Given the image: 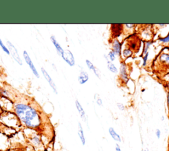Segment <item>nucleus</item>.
<instances>
[{
  "label": "nucleus",
  "instance_id": "4468645a",
  "mask_svg": "<svg viewBox=\"0 0 169 151\" xmlns=\"http://www.w3.org/2000/svg\"><path fill=\"white\" fill-rule=\"evenodd\" d=\"M86 63H87V66L89 67L91 70H93V72H95L96 76H97L98 78H100V75H99V74H98V73L97 72V70L96 69V68H95L94 66H93V64L91 63V62L89 61V60H86Z\"/></svg>",
  "mask_w": 169,
  "mask_h": 151
},
{
  "label": "nucleus",
  "instance_id": "ddd939ff",
  "mask_svg": "<svg viewBox=\"0 0 169 151\" xmlns=\"http://www.w3.org/2000/svg\"><path fill=\"white\" fill-rule=\"evenodd\" d=\"M105 58H106V60L107 61L108 69L110 70L112 72H114V73H116V72H118V70H117L116 67L114 66V65L112 63V62H110V61H109V60L108 59L107 57H106V55H105Z\"/></svg>",
  "mask_w": 169,
  "mask_h": 151
},
{
  "label": "nucleus",
  "instance_id": "7ed1b4c3",
  "mask_svg": "<svg viewBox=\"0 0 169 151\" xmlns=\"http://www.w3.org/2000/svg\"><path fill=\"white\" fill-rule=\"evenodd\" d=\"M23 57H24V59L25 60L26 62H27V64L28 65V66H29L30 69H31V70H32V72H33V74H35V76L36 77H37L39 78H40V75H39L38 72L37 71V70L36 69V68L35 66V65H34L33 61H31V59L30 58L29 55H28V54L27 52V51H23Z\"/></svg>",
  "mask_w": 169,
  "mask_h": 151
},
{
  "label": "nucleus",
  "instance_id": "f3484780",
  "mask_svg": "<svg viewBox=\"0 0 169 151\" xmlns=\"http://www.w3.org/2000/svg\"><path fill=\"white\" fill-rule=\"evenodd\" d=\"M151 42H147L145 43V49H144V54H146L147 53V50L148 49H149V47L150 45H151Z\"/></svg>",
  "mask_w": 169,
  "mask_h": 151
},
{
  "label": "nucleus",
  "instance_id": "b1692460",
  "mask_svg": "<svg viewBox=\"0 0 169 151\" xmlns=\"http://www.w3.org/2000/svg\"><path fill=\"white\" fill-rule=\"evenodd\" d=\"M148 53H146V55H145V56L144 57V66H145V64H146V62H147V57H148Z\"/></svg>",
  "mask_w": 169,
  "mask_h": 151
},
{
  "label": "nucleus",
  "instance_id": "6e6552de",
  "mask_svg": "<svg viewBox=\"0 0 169 151\" xmlns=\"http://www.w3.org/2000/svg\"><path fill=\"white\" fill-rule=\"evenodd\" d=\"M108 132L114 140H115L116 141H118V142L122 141L120 136V135L115 131V130L114 129L113 127H110L108 129Z\"/></svg>",
  "mask_w": 169,
  "mask_h": 151
},
{
  "label": "nucleus",
  "instance_id": "412c9836",
  "mask_svg": "<svg viewBox=\"0 0 169 151\" xmlns=\"http://www.w3.org/2000/svg\"><path fill=\"white\" fill-rule=\"evenodd\" d=\"M117 106H118V108H119L120 110H125L124 106L123 105H122V103H117Z\"/></svg>",
  "mask_w": 169,
  "mask_h": 151
},
{
  "label": "nucleus",
  "instance_id": "f03ea898",
  "mask_svg": "<svg viewBox=\"0 0 169 151\" xmlns=\"http://www.w3.org/2000/svg\"><path fill=\"white\" fill-rule=\"evenodd\" d=\"M7 46H8V49L9 51V53H11L12 57H13L15 61H16L19 65L23 64V62L21 59L19 53H18L17 49L15 48V45L10 41H7Z\"/></svg>",
  "mask_w": 169,
  "mask_h": 151
},
{
  "label": "nucleus",
  "instance_id": "6ab92c4d",
  "mask_svg": "<svg viewBox=\"0 0 169 151\" xmlns=\"http://www.w3.org/2000/svg\"><path fill=\"white\" fill-rule=\"evenodd\" d=\"M132 51L129 50V49H126V50L124 51V55L126 57H128L131 55Z\"/></svg>",
  "mask_w": 169,
  "mask_h": 151
},
{
  "label": "nucleus",
  "instance_id": "f8f14e48",
  "mask_svg": "<svg viewBox=\"0 0 169 151\" xmlns=\"http://www.w3.org/2000/svg\"><path fill=\"white\" fill-rule=\"evenodd\" d=\"M120 71H121V75L122 76V78L126 80V82L128 81V78H127V72H126V65L124 64H122L121 68H120Z\"/></svg>",
  "mask_w": 169,
  "mask_h": 151
},
{
  "label": "nucleus",
  "instance_id": "9b49d317",
  "mask_svg": "<svg viewBox=\"0 0 169 151\" xmlns=\"http://www.w3.org/2000/svg\"><path fill=\"white\" fill-rule=\"evenodd\" d=\"M120 48L121 45L120 43L118 40H115L113 43V49H114V53L116 55H120Z\"/></svg>",
  "mask_w": 169,
  "mask_h": 151
},
{
  "label": "nucleus",
  "instance_id": "423d86ee",
  "mask_svg": "<svg viewBox=\"0 0 169 151\" xmlns=\"http://www.w3.org/2000/svg\"><path fill=\"white\" fill-rule=\"evenodd\" d=\"M75 105H76V107L77 108L78 111H79V113L81 116V118L85 122H87V116H86V114H85V111H84V109L83 108L82 106L81 105V104L79 103V102L77 100H76V101H75ZM87 124H88V122H87Z\"/></svg>",
  "mask_w": 169,
  "mask_h": 151
},
{
  "label": "nucleus",
  "instance_id": "5701e85b",
  "mask_svg": "<svg viewBox=\"0 0 169 151\" xmlns=\"http://www.w3.org/2000/svg\"><path fill=\"white\" fill-rule=\"evenodd\" d=\"M97 103L98 105L102 106V105H103V101H102V100H101L100 98L97 99Z\"/></svg>",
  "mask_w": 169,
  "mask_h": 151
},
{
  "label": "nucleus",
  "instance_id": "9d476101",
  "mask_svg": "<svg viewBox=\"0 0 169 151\" xmlns=\"http://www.w3.org/2000/svg\"><path fill=\"white\" fill-rule=\"evenodd\" d=\"M78 135H79L80 139L83 145H85V141H85V138L84 136V132H83V129L81 123H79V131H78Z\"/></svg>",
  "mask_w": 169,
  "mask_h": 151
},
{
  "label": "nucleus",
  "instance_id": "bb28decb",
  "mask_svg": "<svg viewBox=\"0 0 169 151\" xmlns=\"http://www.w3.org/2000/svg\"><path fill=\"white\" fill-rule=\"evenodd\" d=\"M168 106H169V93L168 94Z\"/></svg>",
  "mask_w": 169,
  "mask_h": 151
},
{
  "label": "nucleus",
  "instance_id": "dca6fc26",
  "mask_svg": "<svg viewBox=\"0 0 169 151\" xmlns=\"http://www.w3.org/2000/svg\"><path fill=\"white\" fill-rule=\"evenodd\" d=\"M161 59L163 61H165L169 64V55L168 54H163L161 57Z\"/></svg>",
  "mask_w": 169,
  "mask_h": 151
},
{
  "label": "nucleus",
  "instance_id": "20e7f679",
  "mask_svg": "<svg viewBox=\"0 0 169 151\" xmlns=\"http://www.w3.org/2000/svg\"><path fill=\"white\" fill-rule=\"evenodd\" d=\"M41 71L42 72V74L44 76V77L45 78V79L46 80V81L48 82L49 85H50V87L52 88L53 91L54 92V93H56V94L58 93V92H57V87H56V85L55 84V83L54 82L53 80L52 79V78L50 77V76L49 75L48 73L47 72V71L44 69V68H41Z\"/></svg>",
  "mask_w": 169,
  "mask_h": 151
},
{
  "label": "nucleus",
  "instance_id": "a878e982",
  "mask_svg": "<svg viewBox=\"0 0 169 151\" xmlns=\"http://www.w3.org/2000/svg\"><path fill=\"white\" fill-rule=\"evenodd\" d=\"M4 110H3V108H1V105H0V116H1L2 114H4Z\"/></svg>",
  "mask_w": 169,
  "mask_h": 151
},
{
  "label": "nucleus",
  "instance_id": "39448f33",
  "mask_svg": "<svg viewBox=\"0 0 169 151\" xmlns=\"http://www.w3.org/2000/svg\"><path fill=\"white\" fill-rule=\"evenodd\" d=\"M62 58L66 61L69 66H74L75 64V59L72 53L69 50L64 51L63 55H62Z\"/></svg>",
  "mask_w": 169,
  "mask_h": 151
},
{
  "label": "nucleus",
  "instance_id": "f257e3e1",
  "mask_svg": "<svg viewBox=\"0 0 169 151\" xmlns=\"http://www.w3.org/2000/svg\"><path fill=\"white\" fill-rule=\"evenodd\" d=\"M11 101L13 105L10 112L15 114L21 126L35 131L43 143L44 139L46 140L47 144L52 141L54 138L53 127L41 106L30 98L20 97Z\"/></svg>",
  "mask_w": 169,
  "mask_h": 151
},
{
  "label": "nucleus",
  "instance_id": "1a4fd4ad",
  "mask_svg": "<svg viewBox=\"0 0 169 151\" xmlns=\"http://www.w3.org/2000/svg\"><path fill=\"white\" fill-rule=\"evenodd\" d=\"M79 82L81 84H84L85 82H87L89 80V76L88 74L85 72H81L80 73V75L79 78H78Z\"/></svg>",
  "mask_w": 169,
  "mask_h": 151
},
{
  "label": "nucleus",
  "instance_id": "393cba45",
  "mask_svg": "<svg viewBox=\"0 0 169 151\" xmlns=\"http://www.w3.org/2000/svg\"><path fill=\"white\" fill-rule=\"evenodd\" d=\"M116 151H122L120 147L118 144H116Z\"/></svg>",
  "mask_w": 169,
  "mask_h": 151
},
{
  "label": "nucleus",
  "instance_id": "0eeeda50",
  "mask_svg": "<svg viewBox=\"0 0 169 151\" xmlns=\"http://www.w3.org/2000/svg\"><path fill=\"white\" fill-rule=\"evenodd\" d=\"M51 40H52V43L54 45V46L56 47V49L57 51H58V54L59 55L62 56L64 53V50L62 48V47L58 43V41H57V40H56V38H54V36H51Z\"/></svg>",
  "mask_w": 169,
  "mask_h": 151
},
{
  "label": "nucleus",
  "instance_id": "2eb2a0df",
  "mask_svg": "<svg viewBox=\"0 0 169 151\" xmlns=\"http://www.w3.org/2000/svg\"><path fill=\"white\" fill-rule=\"evenodd\" d=\"M0 47H1V49H3V51L4 52H6V53L7 54V55H9V49L8 48H7V47L4 45V43H3V41H2V40L0 39Z\"/></svg>",
  "mask_w": 169,
  "mask_h": 151
},
{
  "label": "nucleus",
  "instance_id": "c756f323",
  "mask_svg": "<svg viewBox=\"0 0 169 151\" xmlns=\"http://www.w3.org/2000/svg\"><path fill=\"white\" fill-rule=\"evenodd\" d=\"M168 88H169V84H168Z\"/></svg>",
  "mask_w": 169,
  "mask_h": 151
},
{
  "label": "nucleus",
  "instance_id": "a211bd4d",
  "mask_svg": "<svg viewBox=\"0 0 169 151\" xmlns=\"http://www.w3.org/2000/svg\"><path fill=\"white\" fill-rule=\"evenodd\" d=\"M108 55L109 57H110L111 61H114V59H115V53H114V51H110V53H109Z\"/></svg>",
  "mask_w": 169,
  "mask_h": 151
},
{
  "label": "nucleus",
  "instance_id": "c85d7f7f",
  "mask_svg": "<svg viewBox=\"0 0 169 151\" xmlns=\"http://www.w3.org/2000/svg\"><path fill=\"white\" fill-rule=\"evenodd\" d=\"M161 119H162V120H164V116H162V118Z\"/></svg>",
  "mask_w": 169,
  "mask_h": 151
},
{
  "label": "nucleus",
  "instance_id": "4be33fe9",
  "mask_svg": "<svg viewBox=\"0 0 169 151\" xmlns=\"http://www.w3.org/2000/svg\"><path fill=\"white\" fill-rule=\"evenodd\" d=\"M161 131H160V129H157V130H156L155 134H156V136L157 137L158 139H159V138H160V137H161Z\"/></svg>",
  "mask_w": 169,
  "mask_h": 151
},
{
  "label": "nucleus",
  "instance_id": "cd10ccee",
  "mask_svg": "<svg viewBox=\"0 0 169 151\" xmlns=\"http://www.w3.org/2000/svg\"><path fill=\"white\" fill-rule=\"evenodd\" d=\"M144 151H149V149H148V148H145Z\"/></svg>",
  "mask_w": 169,
  "mask_h": 151
},
{
  "label": "nucleus",
  "instance_id": "aec40b11",
  "mask_svg": "<svg viewBox=\"0 0 169 151\" xmlns=\"http://www.w3.org/2000/svg\"><path fill=\"white\" fill-rule=\"evenodd\" d=\"M159 40L161 41H163V42H164V43L169 42V34H168V36H167V37H166L165 38H160Z\"/></svg>",
  "mask_w": 169,
  "mask_h": 151
}]
</instances>
